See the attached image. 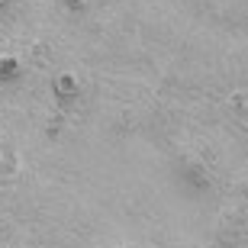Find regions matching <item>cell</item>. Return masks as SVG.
<instances>
[{"instance_id": "2", "label": "cell", "mask_w": 248, "mask_h": 248, "mask_svg": "<svg viewBox=\"0 0 248 248\" xmlns=\"http://www.w3.org/2000/svg\"><path fill=\"white\" fill-rule=\"evenodd\" d=\"M16 71H19V62H16V58H3V62H0V81H10Z\"/></svg>"}, {"instance_id": "1", "label": "cell", "mask_w": 248, "mask_h": 248, "mask_svg": "<svg viewBox=\"0 0 248 248\" xmlns=\"http://www.w3.org/2000/svg\"><path fill=\"white\" fill-rule=\"evenodd\" d=\"M74 93H78V78H74V74H58L55 78V97L58 100H71Z\"/></svg>"}]
</instances>
